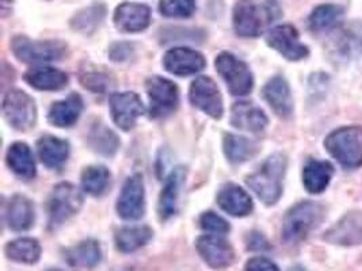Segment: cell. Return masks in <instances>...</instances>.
<instances>
[{
    "label": "cell",
    "mask_w": 362,
    "mask_h": 271,
    "mask_svg": "<svg viewBox=\"0 0 362 271\" xmlns=\"http://www.w3.org/2000/svg\"><path fill=\"white\" fill-rule=\"evenodd\" d=\"M196 247L198 254L201 255V258L212 269L228 267L235 259L233 248L230 247L228 241L221 237L212 235L198 237Z\"/></svg>",
    "instance_id": "obj_16"
},
{
    "label": "cell",
    "mask_w": 362,
    "mask_h": 271,
    "mask_svg": "<svg viewBox=\"0 0 362 271\" xmlns=\"http://www.w3.org/2000/svg\"><path fill=\"white\" fill-rule=\"evenodd\" d=\"M6 220L14 231L29 229L34 222L33 203L23 195L13 197L7 206Z\"/></svg>",
    "instance_id": "obj_26"
},
{
    "label": "cell",
    "mask_w": 362,
    "mask_h": 271,
    "mask_svg": "<svg viewBox=\"0 0 362 271\" xmlns=\"http://www.w3.org/2000/svg\"><path fill=\"white\" fill-rule=\"evenodd\" d=\"M199 224L204 231L217 234V235H224L230 231V224L214 212L204 213L199 219Z\"/></svg>",
    "instance_id": "obj_38"
},
{
    "label": "cell",
    "mask_w": 362,
    "mask_h": 271,
    "mask_svg": "<svg viewBox=\"0 0 362 271\" xmlns=\"http://www.w3.org/2000/svg\"><path fill=\"white\" fill-rule=\"evenodd\" d=\"M91 145L100 153L112 155L118 147V140L115 133L103 126L95 128L91 133Z\"/></svg>",
    "instance_id": "obj_37"
},
{
    "label": "cell",
    "mask_w": 362,
    "mask_h": 271,
    "mask_svg": "<svg viewBox=\"0 0 362 271\" xmlns=\"http://www.w3.org/2000/svg\"><path fill=\"white\" fill-rule=\"evenodd\" d=\"M270 8L255 3L254 0H239L233 8L235 32L240 37H258L264 26L273 20Z\"/></svg>",
    "instance_id": "obj_4"
},
{
    "label": "cell",
    "mask_w": 362,
    "mask_h": 271,
    "mask_svg": "<svg viewBox=\"0 0 362 271\" xmlns=\"http://www.w3.org/2000/svg\"><path fill=\"white\" fill-rule=\"evenodd\" d=\"M82 109V98L74 94L68 97L66 101L56 102L54 104H52L48 119L50 124L59 128H69L79 119Z\"/></svg>",
    "instance_id": "obj_24"
},
{
    "label": "cell",
    "mask_w": 362,
    "mask_h": 271,
    "mask_svg": "<svg viewBox=\"0 0 362 271\" xmlns=\"http://www.w3.org/2000/svg\"><path fill=\"white\" fill-rule=\"evenodd\" d=\"M163 63L168 72L178 76H189L197 73L205 67L204 56L189 48H175L167 52Z\"/></svg>",
    "instance_id": "obj_18"
},
{
    "label": "cell",
    "mask_w": 362,
    "mask_h": 271,
    "mask_svg": "<svg viewBox=\"0 0 362 271\" xmlns=\"http://www.w3.org/2000/svg\"><path fill=\"white\" fill-rule=\"evenodd\" d=\"M325 147L327 152L345 169H358L362 166V128L344 126L331 132Z\"/></svg>",
    "instance_id": "obj_3"
},
{
    "label": "cell",
    "mask_w": 362,
    "mask_h": 271,
    "mask_svg": "<svg viewBox=\"0 0 362 271\" xmlns=\"http://www.w3.org/2000/svg\"><path fill=\"white\" fill-rule=\"evenodd\" d=\"M325 240L337 246L362 244V212L353 210L332 225L325 235Z\"/></svg>",
    "instance_id": "obj_15"
},
{
    "label": "cell",
    "mask_w": 362,
    "mask_h": 271,
    "mask_svg": "<svg viewBox=\"0 0 362 271\" xmlns=\"http://www.w3.org/2000/svg\"><path fill=\"white\" fill-rule=\"evenodd\" d=\"M82 193L71 183H60L53 188L48 200V215L52 228L63 224L82 206Z\"/></svg>",
    "instance_id": "obj_7"
},
{
    "label": "cell",
    "mask_w": 362,
    "mask_h": 271,
    "mask_svg": "<svg viewBox=\"0 0 362 271\" xmlns=\"http://www.w3.org/2000/svg\"><path fill=\"white\" fill-rule=\"evenodd\" d=\"M3 114L7 122L18 131L33 128L37 119L34 101L21 90H10L3 100Z\"/></svg>",
    "instance_id": "obj_8"
},
{
    "label": "cell",
    "mask_w": 362,
    "mask_h": 271,
    "mask_svg": "<svg viewBox=\"0 0 362 271\" xmlns=\"http://www.w3.org/2000/svg\"><path fill=\"white\" fill-rule=\"evenodd\" d=\"M248 248H251V250H267L269 243L266 241V239L262 235L254 232L251 236H248Z\"/></svg>",
    "instance_id": "obj_41"
},
{
    "label": "cell",
    "mask_w": 362,
    "mask_h": 271,
    "mask_svg": "<svg viewBox=\"0 0 362 271\" xmlns=\"http://www.w3.org/2000/svg\"><path fill=\"white\" fill-rule=\"evenodd\" d=\"M103 16H105V8L102 6H94V7L86 8L72 19V26L79 32L90 33L98 28L99 23L103 19Z\"/></svg>",
    "instance_id": "obj_35"
},
{
    "label": "cell",
    "mask_w": 362,
    "mask_h": 271,
    "mask_svg": "<svg viewBox=\"0 0 362 271\" xmlns=\"http://www.w3.org/2000/svg\"><path fill=\"white\" fill-rule=\"evenodd\" d=\"M81 80H82V85L91 90V91H95V92H102L105 90V87L107 85V78L98 71H86L83 72L82 76H81Z\"/></svg>",
    "instance_id": "obj_39"
},
{
    "label": "cell",
    "mask_w": 362,
    "mask_h": 271,
    "mask_svg": "<svg viewBox=\"0 0 362 271\" xmlns=\"http://www.w3.org/2000/svg\"><path fill=\"white\" fill-rule=\"evenodd\" d=\"M152 237L148 227L122 228L115 235V246L121 253H133L144 247Z\"/></svg>",
    "instance_id": "obj_32"
},
{
    "label": "cell",
    "mask_w": 362,
    "mask_h": 271,
    "mask_svg": "<svg viewBox=\"0 0 362 271\" xmlns=\"http://www.w3.org/2000/svg\"><path fill=\"white\" fill-rule=\"evenodd\" d=\"M217 203L223 210L235 217L247 216L254 207L251 197L243 188L236 185H228L221 188L217 195Z\"/></svg>",
    "instance_id": "obj_21"
},
{
    "label": "cell",
    "mask_w": 362,
    "mask_h": 271,
    "mask_svg": "<svg viewBox=\"0 0 362 271\" xmlns=\"http://www.w3.org/2000/svg\"><path fill=\"white\" fill-rule=\"evenodd\" d=\"M11 49L23 63H47L63 57L66 45L60 41H32L17 35L11 41Z\"/></svg>",
    "instance_id": "obj_6"
},
{
    "label": "cell",
    "mask_w": 362,
    "mask_h": 271,
    "mask_svg": "<svg viewBox=\"0 0 362 271\" xmlns=\"http://www.w3.org/2000/svg\"><path fill=\"white\" fill-rule=\"evenodd\" d=\"M224 151L227 157L233 163H242L251 159L258 152V145L246 137L227 135L224 138Z\"/></svg>",
    "instance_id": "obj_33"
},
{
    "label": "cell",
    "mask_w": 362,
    "mask_h": 271,
    "mask_svg": "<svg viewBox=\"0 0 362 271\" xmlns=\"http://www.w3.org/2000/svg\"><path fill=\"white\" fill-rule=\"evenodd\" d=\"M345 16V10L337 4L317 6L308 18L310 29L315 33H325L339 26Z\"/></svg>",
    "instance_id": "obj_29"
},
{
    "label": "cell",
    "mask_w": 362,
    "mask_h": 271,
    "mask_svg": "<svg viewBox=\"0 0 362 271\" xmlns=\"http://www.w3.org/2000/svg\"><path fill=\"white\" fill-rule=\"evenodd\" d=\"M151 11L146 4L122 3L115 8V26L125 33H137L147 29Z\"/></svg>",
    "instance_id": "obj_17"
},
{
    "label": "cell",
    "mask_w": 362,
    "mask_h": 271,
    "mask_svg": "<svg viewBox=\"0 0 362 271\" xmlns=\"http://www.w3.org/2000/svg\"><path fill=\"white\" fill-rule=\"evenodd\" d=\"M216 68L226 80L232 95H247L252 90L254 79L247 66L230 53H221L216 59Z\"/></svg>",
    "instance_id": "obj_9"
},
{
    "label": "cell",
    "mask_w": 362,
    "mask_h": 271,
    "mask_svg": "<svg viewBox=\"0 0 362 271\" xmlns=\"http://www.w3.org/2000/svg\"><path fill=\"white\" fill-rule=\"evenodd\" d=\"M331 57L337 66H356L362 69V22H351L334 41Z\"/></svg>",
    "instance_id": "obj_5"
},
{
    "label": "cell",
    "mask_w": 362,
    "mask_h": 271,
    "mask_svg": "<svg viewBox=\"0 0 362 271\" xmlns=\"http://www.w3.org/2000/svg\"><path fill=\"white\" fill-rule=\"evenodd\" d=\"M6 255L11 260H16L19 263L33 265L35 262H38L41 256V246L35 239L21 237L10 241L6 246Z\"/></svg>",
    "instance_id": "obj_31"
},
{
    "label": "cell",
    "mask_w": 362,
    "mask_h": 271,
    "mask_svg": "<svg viewBox=\"0 0 362 271\" xmlns=\"http://www.w3.org/2000/svg\"><path fill=\"white\" fill-rule=\"evenodd\" d=\"M7 163L17 175L30 179L35 175L33 153L25 143H16L7 151Z\"/></svg>",
    "instance_id": "obj_30"
},
{
    "label": "cell",
    "mask_w": 362,
    "mask_h": 271,
    "mask_svg": "<svg viewBox=\"0 0 362 271\" xmlns=\"http://www.w3.org/2000/svg\"><path fill=\"white\" fill-rule=\"evenodd\" d=\"M47 271H62V270H59V269H49V270H47Z\"/></svg>",
    "instance_id": "obj_44"
},
{
    "label": "cell",
    "mask_w": 362,
    "mask_h": 271,
    "mask_svg": "<svg viewBox=\"0 0 362 271\" xmlns=\"http://www.w3.org/2000/svg\"><path fill=\"white\" fill-rule=\"evenodd\" d=\"M37 151L41 162L49 169L62 167L68 159L69 145L66 140L44 136L37 143Z\"/></svg>",
    "instance_id": "obj_22"
},
{
    "label": "cell",
    "mask_w": 362,
    "mask_h": 271,
    "mask_svg": "<svg viewBox=\"0 0 362 271\" xmlns=\"http://www.w3.org/2000/svg\"><path fill=\"white\" fill-rule=\"evenodd\" d=\"M190 101L214 119L223 116V100L218 87L211 78L199 76L190 85Z\"/></svg>",
    "instance_id": "obj_13"
},
{
    "label": "cell",
    "mask_w": 362,
    "mask_h": 271,
    "mask_svg": "<svg viewBox=\"0 0 362 271\" xmlns=\"http://www.w3.org/2000/svg\"><path fill=\"white\" fill-rule=\"evenodd\" d=\"M246 271H280L279 266L266 258H252L246 263Z\"/></svg>",
    "instance_id": "obj_40"
},
{
    "label": "cell",
    "mask_w": 362,
    "mask_h": 271,
    "mask_svg": "<svg viewBox=\"0 0 362 271\" xmlns=\"http://www.w3.org/2000/svg\"><path fill=\"white\" fill-rule=\"evenodd\" d=\"M326 209L313 201L295 205L285 216L282 224V240L286 244H298L305 240L315 228L325 220Z\"/></svg>",
    "instance_id": "obj_1"
},
{
    "label": "cell",
    "mask_w": 362,
    "mask_h": 271,
    "mask_svg": "<svg viewBox=\"0 0 362 271\" xmlns=\"http://www.w3.org/2000/svg\"><path fill=\"white\" fill-rule=\"evenodd\" d=\"M266 41L273 49L291 61L303 60L310 54L308 48L301 44L296 28L292 25H280L273 28L267 34Z\"/></svg>",
    "instance_id": "obj_11"
},
{
    "label": "cell",
    "mask_w": 362,
    "mask_h": 271,
    "mask_svg": "<svg viewBox=\"0 0 362 271\" xmlns=\"http://www.w3.org/2000/svg\"><path fill=\"white\" fill-rule=\"evenodd\" d=\"M11 6V0H1V11H3V16H6V8Z\"/></svg>",
    "instance_id": "obj_42"
},
{
    "label": "cell",
    "mask_w": 362,
    "mask_h": 271,
    "mask_svg": "<svg viewBox=\"0 0 362 271\" xmlns=\"http://www.w3.org/2000/svg\"><path fill=\"white\" fill-rule=\"evenodd\" d=\"M110 112L115 124L129 131L136 125V121L144 113V106L139 95L134 92H118L110 97Z\"/></svg>",
    "instance_id": "obj_14"
},
{
    "label": "cell",
    "mask_w": 362,
    "mask_h": 271,
    "mask_svg": "<svg viewBox=\"0 0 362 271\" xmlns=\"http://www.w3.org/2000/svg\"><path fill=\"white\" fill-rule=\"evenodd\" d=\"M160 13L168 18H189L196 10V0H160Z\"/></svg>",
    "instance_id": "obj_36"
},
{
    "label": "cell",
    "mask_w": 362,
    "mask_h": 271,
    "mask_svg": "<svg viewBox=\"0 0 362 271\" xmlns=\"http://www.w3.org/2000/svg\"><path fill=\"white\" fill-rule=\"evenodd\" d=\"M291 271H304L303 269H300V267H296V269H292Z\"/></svg>",
    "instance_id": "obj_43"
},
{
    "label": "cell",
    "mask_w": 362,
    "mask_h": 271,
    "mask_svg": "<svg viewBox=\"0 0 362 271\" xmlns=\"http://www.w3.org/2000/svg\"><path fill=\"white\" fill-rule=\"evenodd\" d=\"M146 194L140 175L131 176L122 187L117 203V212L124 220H139L144 215Z\"/></svg>",
    "instance_id": "obj_12"
},
{
    "label": "cell",
    "mask_w": 362,
    "mask_h": 271,
    "mask_svg": "<svg viewBox=\"0 0 362 271\" xmlns=\"http://www.w3.org/2000/svg\"><path fill=\"white\" fill-rule=\"evenodd\" d=\"M230 122L242 131L261 132L267 125V117L252 102H238L232 107Z\"/></svg>",
    "instance_id": "obj_19"
},
{
    "label": "cell",
    "mask_w": 362,
    "mask_h": 271,
    "mask_svg": "<svg viewBox=\"0 0 362 271\" xmlns=\"http://www.w3.org/2000/svg\"><path fill=\"white\" fill-rule=\"evenodd\" d=\"M110 183V172L102 166H94L84 169L82 174V185L84 191L91 195H102Z\"/></svg>",
    "instance_id": "obj_34"
},
{
    "label": "cell",
    "mask_w": 362,
    "mask_h": 271,
    "mask_svg": "<svg viewBox=\"0 0 362 271\" xmlns=\"http://www.w3.org/2000/svg\"><path fill=\"white\" fill-rule=\"evenodd\" d=\"M25 80L28 82V85H32L37 90L54 91L66 87L68 83V76L60 69L38 67L26 72Z\"/></svg>",
    "instance_id": "obj_28"
},
{
    "label": "cell",
    "mask_w": 362,
    "mask_h": 271,
    "mask_svg": "<svg viewBox=\"0 0 362 271\" xmlns=\"http://www.w3.org/2000/svg\"><path fill=\"white\" fill-rule=\"evenodd\" d=\"M147 92L151 102V116L155 119L171 114L180 102L178 88L173 82L160 76L147 80Z\"/></svg>",
    "instance_id": "obj_10"
},
{
    "label": "cell",
    "mask_w": 362,
    "mask_h": 271,
    "mask_svg": "<svg viewBox=\"0 0 362 271\" xmlns=\"http://www.w3.org/2000/svg\"><path fill=\"white\" fill-rule=\"evenodd\" d=\"M334 167L331 163L311 160L303 171L304 187L311 194H320L329 187Z\"/></svg>",
    "instance_id": "obj_25"
},
{
    "label": "cell",
    "mask_w": 362,
    "mask_h": 271,
    "mask_svg": "<svg viewBox=\"0 0 362 271\" xmlns=\"http://www.w3.org/2000/svg\"><path fill=\"white\" fill-rule=\"evenodd\" d=\"M286 172V157L282 153L272 155L261 169L247 178V185L266 205L280 200L282 182Z\"/></svg>",
    "instance_id": "obj_2"
},
{
    "label": "cell",
    "mask_w": 362,
    "mask_h": 271,
    "mask_svg": "<svg viewBox=\"0 0 362 271\" xmlns=\"http://www.w3.org/2000/svg\"><path fill=\"white\" fill-rule=\"evenodd\" d=\"M66 262L72 267L91 269L97 266L102 259V251L98 241L95 240H84L82 243L68 248L64 255Z\"/></svg>",
    "instance_id": "obj_23"
},
{
    "label": "cell",
    "mask_w": 362,
    "mask_h": 271,
    "mask_svg": "<svg viewBox=\"0 0 362 271\" xmlns=\"http://www.w3.org/2000/svg\"><path fill=\"white\" fill-rule=\"evenodd\" d=\"M183 179H185V169L178 167L170 174V176L165 181V188L159 200V215L163 220L174 216L177 210V203H178Z\"/></svg>",
    "instance_id": "obj_27"
},
{
    "label": "cell",
    "mask_w": 362,
    "mask_h": 271,
    "mask_svg": "<svg viewBox=\"0 0 362 271\" xmlns=\"http://www.w3.org/2000/svg\"><path fill=\"white\" fill-rule=\"evenodd\" d=\"M264 97L279 117L288 119L292 114L293 112L292 94H291L289 85L284 78L276 76L264 85Z\"/></svg>",
    "instance_id": "obj_20"
}]
</instances>
